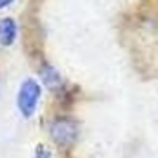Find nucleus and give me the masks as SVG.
<instances>
[{
	"mask_svg": "<svg viewBox=\"0 0 158 158\" xmlns=\"http://www.w3.org/2000/svg\"><path fill=\"white\" fill-rule=\"evenodd\" d=\"M40 93H42V89H40V85H38L36 80L27 78V80L22 82L16 102H18V109H20V113H22L26 118L33 116V113H35L36 106H38Z\"/></svg>",
	"mask_w": 158,
	"mask_h": 158,
	"instance_id": "f257e3e1",
	"label": "nucleus"
},
{
	"mask_svg": "<svg viewBox=\"0 0 158 158\" xmlns=\"http://www.w3.org/2000/svg\"><path fill=\"white\" fill-rule=\"evenodd\" d=\"M51 138L58 145H71L77 140L78 129L75 126V122H71L69 118H56L51 124Z\"/></svg>",
	"mask_w": 158,
	"mask_h": 158,
	"instance_id": "f03ea898",
	"label": "nucleus"
},
{
	"mask_svg": "<svg viewBox=\"0 0 158 158\" xmlns=\"http://www.w3.org/2000/svg\"><path fill=\"white\" fill-rule=\"evenodd\" d=\"M16 38V22L13 18H2L0 20V44L11 46Z\"/></svg>",
	"mask_w": 158,
	"mask_h": 158,
	"instance_id": "7ed1b4c3",
	"label": "nucleus"
},
{
	"mask_svg": "<svg viewBox=\"0 0 158 158\" xmlns=\"http://www.w3.org/2000/svg\"><path fill=\"white\" fill-rule=\"evenodd\" d=\"M40 77H42V82L48 85L49 89H56L60 85V75L56 73V69H53L51 65H44L40 69Z\"/></svg>",
	"mask_w": 158,
	"mask_h": 158,
	"instance_id": "20e7f679",
	"label": "nucleus"
},
{
	"mask_svg": "<svg viewBox=\"0 0 158 158\" xmlns=\"http://www.w3.org/2000/svg\"><path fill=\"white\" fill-rule=\"evenodd\" d=\"M35 158H51V153H49L48 147L38 145V147H36V153H35Z\"/></svg>",
	"mask_w": 158,
	"mask_h": 158,
	"instance_id": "39448f33",
	"label": "nucleus"
},
{
	"mask_svg": "<svg viewBox=\"0 0 158 158\" xmlns=\"http://www.w3.org/2000/svg\"><path fill=\"white\" fill-rule=\"evenodd\" d=\"M11 2H13V0H0V9H2V7H6V6H9Z\"/></svg>",
	"mask_w": 158,
	"mask_h": 158,
	"instance_id": "423d86ee",
	"label": "nucleus"
}]
</instances>
